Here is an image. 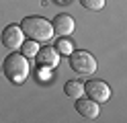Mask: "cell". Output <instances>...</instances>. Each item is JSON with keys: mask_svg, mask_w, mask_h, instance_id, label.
<instances>
[{"mask_svg": "<svg viewBox=\"0 0 127 123\" xmlns=\"http://www.w3.org/2000/svg\"><path fill=\"white\" fill-rule=\"evenodd\" d=\"M64 92H66L70 98H80L84 92V84L80 80H68L66 86H64Z\"/></svg>", "mask_w": 127, "mask_h": 123, "instance_id": "9c48e42d", "label": "cell"}, {"mask_svg": "<svg viewBox=\"0 0 127 123\" xmlns=\"http://www.w3.org/2000/svg\"><path fill=\"white\" fill-rule=\"evenodd\" d=\"M55 49H58L60 53H64V55H70V53H72V43H70L68 39L62 37V39L58 41V45H55Z\"/></svg>", "mask_w": 127, "mask_h": 123, "instance_id": "7c38bea8", "label": "cell"}, {"mask_svg": "<svg viewBox=\"0 0 127 123\" xmlns=\"http://www.w3.org/2000/svg\"><path fill=\"white\" fill-rule=\"evenodd\" d=\"M25 37V33H23L21 25H8V27H4L2 35H0V41H2V45L6 49H10V51H17V49L23 45V39Z\"/></svg>", "mask_w": 127, "mask_h": 123, "instance_id": "277c9868", "label": "cell"}, {"mask_svg": "<svg viewBox=\"0 0 127 123\" xmlns=\"http://www.w3.org/2000/svg\"><path fill=\"white\" fill-rule=\"evenodd\" d=\"M78 2H80L86 10H102V8H105V0H78Z\"/></svg>", "mask_w": 127, "mask_h": 123, "instance_id": "8fae6325", "label": "cell"}, {"mask_svg": "<svg viewBox=\"0 0 127 123\" xmlns=\"http://www.w3.org/2000/svg\"><path fill=\"white\" fill-rule=\"evenodd\" d=\"M76 111L82 115L84 119H96L98 117V113H100V109H98V103L96 101H92V98H76Z\"/></svg>", "mask_w": 127, "mask_h": 123, "instance_id": "ba28073f", "label": "cell"}, {"mask_svg": "<svg viewBox=\"0 0 127 123\" xmlns=\"http://www.w3.org/2000/svg\"><path fill=\"white\" fill-rule=\"evenodd\" d=\"M37 41H33V39H29L27 43L25 41H23V45H21V53L25 55V57H35L37 55Z\"/></svg>", "mask_w": 127, "mask_h": 123, "instance_id": "30bf717a", "label": "cell"}, {"mask_svg": "<svg viewBox=\"0 0 127 123\" xmlns=\"http://www.w3.org/2000/svg\"><path fill=\"white\" fill-rule=\"evenodd\" d=\"M84 92L96 103H107L111 98V86L102 80H88L84 84Z\"/></svg>", "mask_w": 127, "mask_h": 123, "instance_id": "5b68a950", "label": "cell"}, {"mask_svg": "<svg viewBox=\"0 0 127 123\" xmlns=\"http://www.w3.org/2000/svg\"><path fill=\"white\" fill-rule=\"evenodd\" d=\"M21 29L25 33V37L37 41V43H47L53 39V27L51 23L43 19V16H27L21 21Z\"/></svg>", "mask_w": 127, "mask_h": 123, "instance_id": "6da1fadb", "label": "cell"}, {"mask_svg": "<svg viewBox=\"0 0 127 123\" xmlns=\"http://www.w3.org/2000/svg\"><path fill=\"white\" fill-rule=\"evenodd\" d=\"M29 70L31 68H29L27 57L23 53H17V51L8 53L4 57V62H2V72L12 84H23L27 80V76H29Z\"/></svg>", "mask_w": 127, "mask_h": 123, "instance_id": "7a4b0ae2", "label": "cell"}, {"mask_svg": "<svg viewBox=\"0 0 127 123\" xmlns=\"http://www.w3.org/2000/svg\"><path fill=\"white\" fill-rule=\"evenodd\" d=\"M68 57H70V68L76 74H80V76H90V74L96 72V60H94V55L84 51V49L72 51Z\"/></svg>", "mask_w": 127, "mask_h": 123, "instance_id": "3957f363", "label": "cell"}, {"mask_svg": "<svg viewBox=\"0 0 127 123\" xmlns=\"http://www.w3.org/2000/svg\"><path fill=\"white\" fill-rule=\"evenodd\" d=\"M51 27H53V33L58 37H70L76 29V23L70 14H58L51 21Z\"/></svg>", "mask_w": 127, "mask_h": 123, "instance_id": "8992f818", "label": "cell"}, {"mask_svg": "<svg viewBox=\"0 0 127 123\" xmlns=\"http://www.w3.org/2000/svg\"><path fill=\"white\" fill-rule=\"evenodd\" d=\"M0 72H2V66H0Z\"/></svg>", "mask_w": 127, "mask_h": 123, "instance_id": "4fadbf2b", "label": "cell"}, {"mask_svg": "<svg viewBox=\"0 0 127 123\" xmlns=\"http://www.w3.org/2000/svg\"><path fill=\"white\" fill-rule=\"evenodd\" d=\"M35 60H37V64L41 66V68H55L58 66V62H60V51L55 47H43V49H39L37 51V55H35Z\"/></svg>", "mask_w": 127, "mask_h": 123, "instance_id": "52a82bcc", "label": "cell"}]
</instances>
